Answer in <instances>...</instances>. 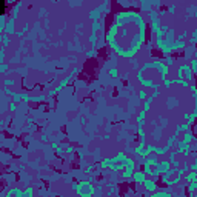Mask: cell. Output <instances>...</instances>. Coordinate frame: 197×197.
I'll return each instance as SVG.
<instances>
[{
    "instance_id": "1",
    "label": "cell",
    "mask_w": 197,
    "mask_h": 197,
    "mask_svg": "<svg viewBox=\"0 0 197 197\" xmlns=\"http://www.w3.org/2000/svg\"><path fill=\"white\" fill-rule=\"evenodd\" d=\"M3 9H5V3L0 2V12H3Z\"/></svg>"
}]
</instances>
